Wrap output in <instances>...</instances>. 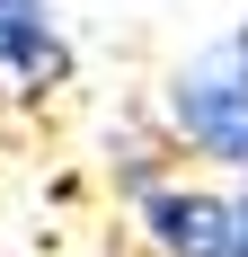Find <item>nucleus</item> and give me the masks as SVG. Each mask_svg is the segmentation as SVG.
I'll list each match as a JSON object with an SVG mask.
<instances>
[{
	"mask_svg": "<svg viewBox=\"0 0 248 257\" xmlns=\"http://www.w3.org/2000/svg\"><path fill=\"white\" fill-rule=\"evenodd\" d=\"M169 133L222 169H248V18L169 71Z\"/></svg>",
	"mask_w": 248,
	"mask_h": 257,
	"instance_id": "obj_1",
	"label": "nucleus"
},
{
	"mask_svg": "<svg viewBox=\"0 0 248 257\" xmlns=\"http://www.w3.org/2000/svg\"><path fill=\"white\" fill-rule=\"evenodd\" d=\"M80 53L53 18V0H0V115H45L71 89Z\"/></svg>",
	"mask_w": 248,
	"mask_h": 257,
	"instance_id": "obj_2",
	"label": "nucleus"
},
{
	"mask_svg": "<svg viewBox=\"0 0 248 257\" xmlns=\"http://www.w3.org/2000/svg\"><path fill=\"white\" fill-rule=\"evenodd\" d=\"M142 239L160 257H230L239 222H230V195H204V186H142Z\"/></svg>",
	"mask_w": 248,
	"mask_h": 257,
	"instance_id": "obj_3",
	"label": "nucleus"
},
{
	"mask_svg": "<svg viewBox=\"0 0 248 257\" xmlns=\"http://www.w3.org/2000/svg\"><path fill=\"white\" fill-rule=\"evenodd\" d=\"M230 222H239V239H230V257H248V195L230 204Z\"/></svg>",
	"mask_w": 248,
	"mask_h": 257,
	"instance_id": "obj_4",
	"label": "nucleus"
}]
</instances>
